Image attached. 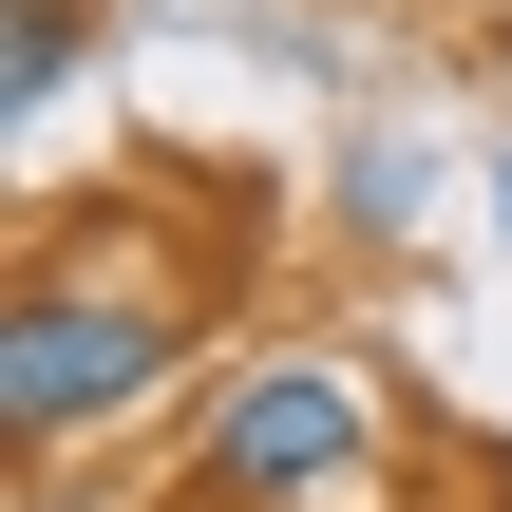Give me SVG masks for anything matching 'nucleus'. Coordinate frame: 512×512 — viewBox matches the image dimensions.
I'll list each match as a JSON object with an SVG mask.
<instances>
[{
  "mask_svg": "<svg viewBox=\"0 0 512 512\" xmlns=\"http://www.w3.org/2000/svg\"><path fill=\"white\" fill-rule=\"evenodd\" d=\"M76 38H95V0H19V19H0V95L38 114V95L76 76Z\"/></svg>",
  "mask_w": 512,
  "mask_h": 512,
  "instance_id": "nucleus-3",
  "label": "nucleus"
},
{
  "mask_svg": "<svg viewBox=\"0 0 512 512\" xmlns=\"http://www.w3.org/2000/svg\"><path fill=\"white\" fill-rule=\"evenodd\" d=\"M361 475V380L342 361H247L209 418V494H342Z\"/></svg>",
  "mask_w": 512,
  "mask_h": 512,
  "instance_id": "nucleus-2",
  "label": "nucleus"
},
{
  "mask_svg": "<svg viewBox=\"0 0 512 512\" xmlns=\"http://www.w3.org/2000/svg\"><path fill=\"white\" fill-rule=\"evenodd\" d=\"M171 361H190V323H171L152 285H95V266H38V285H19V323H0V418H19V456H57V437L133 418V399H152Z\"/></svg>",
  "mask_w": 512,
  "mask_h": 512,
  "instance_id": "nucleus-1",
  "label": "nucleus"
},
{
  "mask_svg": "<svg viewBox=\"0 0 512 512\" xmlns=\"http://www.w3.org/2000/svg\"><path fill=\"white\" fill-rule=\"evenodd\" d=\"M494 228H512V171H494Z\"/></svg>",
  "mask_w": 512,
  "mask_h": 512,
  "instance_id": "nucleus-4",
  "label": "nucleus"
}]
</instances>
